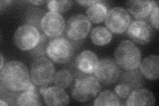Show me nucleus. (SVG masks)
I'll return each instance as SVG.
<instances>
[{"mask_svg": "<svg viewBox=\"0 0 159 106\" xmlns=\"http://www.w3.org/2000/svg\"><path fill=\"white\" fill-rule=\"evenodd\" d=\"M48 38L49 37L44 34H41L39 44L34 48L30 50V54L33 58H34V59L41 57H46L47 56V49L48 44L50 41H48Z\"/></svg>", "mask_w": 159, "mask_h": 106, "instance_id": "22", "label": "nucleus"}, {"mask_svg": "<svg viewBox=\"0 0 159 106\" xmlns=\"http://www.w3.org/2000/svg\"><path fill=\"white\" fill-rule=\"evenodd\" d=\"M27 66L19 60H11L0 69L2 86L11 92H22L31 81Z\"/></svg>", "mask_w": 159, "mask_h": 106, "instance_id": "1", "label": "nucleus"}, {"mask_svg": "<svg viewBox=\"0 0 159 106\" xmlns=\"http://www.w3.org/2000/svg\"><path fill=\"white\" fill-rule=\"evenodd\" d=\"M4 66V57L2 53H1V64H0V69H2Z\"/></svg>", "mask_w": 159, "mask_h": 106, "instance_id": "29", "label": "nucleus"}, {"mask_svg": "<svg viewBox=\"0 0 159 106\" xmlns=\"http://www.w3.org/2000/svg\"><path fill=\"white\" fill-rule=\"evenodd\" d=\"M90 38L93 44L98 46H103L111 42L112 34L107 28L98 26L94 27L92 30Z\"/></svg>", "mask_w": 159, "mask_h": 106, "instance_id": "18", "label": "nucleus"}, {"mask_svg": "<svg viewBox=\"0 0 159 106\" xmlns=\"http://www.w3.org/2000/svg\"><path fill=\"white\" fill-rule=\"evenodd\" d=\"M65 21L60 13L48 12L43 16L41 29L49 38L57 37L62 35L65 29Z\"/></svg>", "mask_w": 159, "mask_h": 106, "instance_id": "10", "label": "nucleus"}, {"mask_svg": "<svg viewBox=\"0 0 159 106\" xmlns=\"http://www.w3.org/2000/svg\"><path fill=\"white\" fill-rule=\"evenodd\" d=\"M17 105H41L40 97L36 90H24L17 100Z\"/></svg>", "mask_w": 159, "mask_h": 106, "instance_id": "20", "label": "nucleus"}, {"mask_svg": "<svg viewBox=\"0 0 159 106\" xmlns=\"http://www.w3.org/2000/svg\"><path fill=\"white\" fill-rule=\"evenodd\" d=\"M99 1V0H93V1H79V0H78V1H76L77 3H78L79 4L82 5V6H92V4H94L96 3L97 2H98Z\"/></svg>", "mask_w": 159, "mask_h": 106, "instance_id": "27", "label": "nucleus"}, {"mask_svg": "<svg viewBox=\"0 0 159 106\" xmlns=\"http://www.w3.org/2000/svg\"><path fill=\"white\" fill-rule=\"evenodd\" d=\"M29 3H31L32 4H34L36 5V6H39V5H41L43 4L44 3L47 2V1H29Z\"/></svg>", "mask_w": 159, "mask_h": 106, "instance_id": "28", "label": "nucleus"}, {"mask_svg": "<svg viewBox=\"0 0 159 106\" xmlns=\"http://www.w3.org/2000/svg\"><path fill=\"white\" fill-rule=\"evenodd\" d=\"M116 63L122 69L135 70L141 61V50L130 40H123L119 44L115 50Z\"/></svg>", "mask_w": 159, "mask_h": 106, "instance_id": "2", "label": "nucleus"}, {"mask_svg": "<svg viewBox=\"0 0 159 106\" xmlns=\"http://www.w3.org/2000/svg\"><path fill=\"white\" fill-rule=\"evenodd\" d=\"M47 56L53 62L64 64L69 62L74 53V45L66 38L58 37L49 41L47 49Z\"/></svg>", "mask_w": 159, "mask_h": 106, "instance_id": "5", "label": "nucleus"}, {"mask_svg": "<svg viewBox=\"0 0 159 106\" xmlns=\"http://www.w3.org/2000/svg\"><path fill=\"white\" fill-rule=\"evenodd\" d=\"M155 104V98L147 89L137 88L129 94L126 100V105H152Z\"/></svg>", "mask_w": 159, "mask_h": 106, "instance_id": "15", "label": "nucleus"}, {"mask_svg": "<svg viewBox=\"0 0 159 106\" xmlns=\"http://www.w3.org/2000/svg\"><path fill=\"white\" fill-rule=\"evenodd\" d=\"M41 34L37 27L29 24H25L18 27L14 34V43L21 50H30L39 44Z\"/></svg>", "mask_w": 159, "mask_h": 106, "instance_id": "6", "label": "nucleus"}, {"mask_svg": "<svg viewBox=\"0 0 159 106\" xmlns=\"http://www.w3.org/2000/svg\"><path fill=\"white\" fill-rule=\"evenodd\" d=\"M74 80L73 74L68 70L61 69L57 71L53 79L54 84L63 89L68 88L72 85Z\"/></svg>", "mask_w": 159, "mask_h": 106, "instance_id": "21", "label": "nucleus"}, {"mask_svg": "<svg viewBox=\"0 0 159 106\" xmlns=\"http://www.w3.org/2000/svg\"><path fill=\"white\" fill-rule=\"evenodd\" d=\"M99 80L93 76L82 74L76 79L72 88V98L80 102H86L95 98L101 90Z\"/></svg>", "mask_w": 159, "mask_h": 106, "instance_id": "3", "label": "nucleus"}, {"mask_svg": "<svg viewBox=\"0 0 159 106\" xmlns=\"http://www.w3.org/2000/svg\"><path fill=\"white\" fill-rule=\"evenodd\" d=\"M0 105L3 106V105H8L9 104L7 103H6V102H4V101L2 99L1 100H0Z\"/></svg>", "mask_w": 159, "mask_h": 106, "instance_id": "30", "label": "nucleus"}, {"mask_svg": "<svg viewBox=\"0 0 159 106\" xmlns=\"http://www.w3.org/2000/svg\"><path fill=\"white\" fill-rule=\"evenodd\" d=\"M98 62L99 58L97 54L89 50L81 52L75 60L76 67L82 74H91L94 73Z\"/></svg>", "mask_w": 159, "mask_h": 106, "instance_id": "13", "label": "nucleus"}, {"mask_svg": "<svg viewBox=\"0 0 159 106\" xmlns=\"http://www.w3.org/2000/svg\"><path fill=\"white\" fill-rule=\"evenodd\" d=\"M158 6L152 9L150 14V21L152 26L156 29H158Z\"/></svg>", "mask_w": 159, "mask_h": 106, "instance_id": "26", "label": "nucleus"}, {"mask_svg": "<svg viewBox=\"0 0 159 106\" xmlns=\"http://www.w3.org/2000/svg\"><path fill=\"white\" fill-rule=\"evenodd\" d=\"M139 68L142 75L150 80H157L158 78L159 57L151 54L145 57L139 64Z\"/></svg>", "mask_w": 159, "mask_h": 106, "instance_id": "16", "label": "nucleus"}, {"mask_svg": "<svg viewBox=\"0 0 159 106\" xmlns=\"http://www.w3.org/2000/svg\"><path fill=\"white\" fill-rule=\"evenodd\" d=\"M47 7L51 12L58 13H64L70 9L72 6V1H47Z\"/></svg>", "mask_w": 159, "mask_h": 106, "instance_id": "23", "label": "nucleus"}, {"mask_svg": "<svg viewBox=\"0 0 159 106\" xmlns=\"http://www.w3.org/2000/svg\"><path fill=\"white\" fill-rule=\"evenodd\" d=\"M132 92L131 88L129 85L121 83L119 84L114 88V92L119 98L122 99H126Z\"/></svg>", "mask_w": 159, "mask_h": 106, "instance_id": "25", "label": "nucleus"}, {"mask_svg": "<svg viewBox=\"0 0 159 106\" xmlns=\"http://www.w3.org/2000/svg\"><path fill=\"white\" fill-rule=\"evenodd\" d=\"M107 7L102 1L92 4L87 9V16L91 21L95 23L103 22L107 14Z\"/></svg>", "mask_w": 159, "mask_h": 106, "instance_id": "17", "label": "nucleus"}, {"mask_svg": "<svg viewBox=\"0 0 159 106\" xmlns=\"http://www.w3.org/2000/svg\"><path fill=\"white\" fill-rule=\"evenodd\" d=\"M128 11L137 20L146 19L150 16L152 9L158 6L157 2L155 1H142L133 0L127 2Z\"/></svg>", "mask_w": 159, "mask_h": 106, "instance_id": "14", "label": "nucleus"}, {"mask_svg": "<svg viewBox=\"0 0 159 106\" xmlns=\"http://www.w3.org/2000/svg\"><path fill=\"white\" fill-rule=\"evenodd\" d=\"M26 17L27 22H28L29 25H33L35 27H38V28H41V21L43 18L41 11H37V9H36L35 11L33 12L31 10Z\"/></svg>", "mask_w": 159, "mask_h": 106, "instance_id": "24", "label": "nucleus"}, {"mask_svg": "<svg viewBox=\"0 0 159 106\" xmlns=\"http://www.w3.org/2000/svg\"><path fill=\"white\" fill-rule=\"evenodd\" d=\"M55 68L52 62L47 57L37 58L31 66L30 75L31 81L37 87H47L52 81Z\"/></svg>", "mask_w": 159, "mask_h": 106, "instance_id": "4", "label": "nucleus"}, {"mask_svg": "<svg viewBox=\"0 0 159 106\" xmlns=\"http://www.w3.org/2000/svg\"><path fill=\"white\" fill-rule=\"evenodd\" d=\"M93 105H121L119 97L111 90H106L101 92L93 101Z\"/></svg>", "mask_w": 159, "mask_h": 106, "instance_id": "19", "label": "nucleus"}, {"mask_svg": "<svg viewBox=\"0 0 159 106\" xmlns=\"http://www.w3.org/2000/svg\"><path fill=\"white\" fill-rule=\"evenodd\" d=\"M90 20L84 14H76L70 17L65 25L67 37L72 41H80L87 37L90 31Z\"/></svg>", "mask_w": 159, "mask_h": 106, "instance_id": "8", "label": "nucleus"}, {"mask_svg": "<svg viewBox=\"0 0 159 106\" xmlns=\"http://www.w3.org/2000/svg\"><path fill=\"white\" fill-rule=\"evenodd\" d=\"M39 92L43 95L44 101L48 105H67L70 98L63 88L54 85L51 87H40Z\"/></svg>", "mask_w": 159, "mask_h": 106, "instance_id": "12", "label": "nucleus"}, {"mask_svg": "<svg viewBox=\"0 0 159 106\" xmlns=\"http://www.w3.org/2000/svg\"><path fill=\"white\" fill-rule=\"evenodd\" d=\"M131 22V18L129 12L121 7H115L109 9L105 19L107 28L116 34L125 32Z\"/></svg>", "mask_w": 159, "mask_h": 106, "instance_id": "7", "label": "nucleus"}, {"mask_svg": "<svg viewBox=\"0 0 159 106\" xmlns=\"http://www.w3.org/2000/svg\"><path fill=\"white\" fill-rule=\"evenodd\" d=\"M127 35L133 42L143 45L151 41L154 32L147 22L143 20H134L127 29Z\"/></svg>", "mask_w": 159, "mask_h": 106, "instance_id": "11", "label": "nucleus"}, {"mask_svg": "<svg viewBox=\"0 0 159 106\" xmlns=\"http://www.w3.org/2000/svg\"><path fill=\"white\" fill-rule=\"evenodd\" d=\"M121 75V68L116 60L110 58H104L99 60L94 76L99 82L106 85L116 83Z\"/></svg>", "mask_w": 159, "mask_h": 106, "instance_id": "9", "label": "nucleus"}]
</instances>
